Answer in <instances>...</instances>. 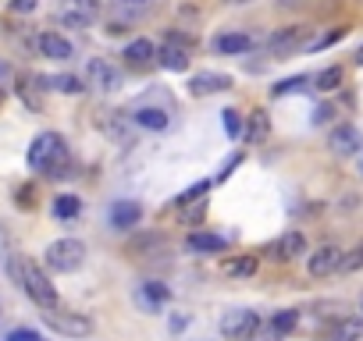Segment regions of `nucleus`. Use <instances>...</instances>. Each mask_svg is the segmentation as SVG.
<instances>
[{"mask_svg": "<svg viewBox=\"0 0 363 341\" xmlns=\"http://www.w3.org/2000/svg\"><path fill=\"white\" fill-rule=\"evenodd\" d=\"M8 270H11V277L25 288V295L33 299L40 309H57V288L50 285V277H47L36 263L18 260V253H11V256H8Z\"/></svg>", "mask_w": 363, "mask_h": 341, "instance_id": "f257e3e1", "label": "nucleus"}, {"mask_svg": "<svg viewBox=\"0 0 363 341\" xmlns=\"http://www.w3.org/2000/svg\"><path fill=\"white\" fill-rule=\"evenodd\" d=\"M25 160L33 171H43V174H68V142L57 132H40L29 142Z\"/></svg>", "mask_w": 363, "mask_h": 341, "instance_id": "f03ea898", "label": "nucleus"}, {"mask_svg": "<svg viewBox=\"0 0 363 341\" xmlns=\"http://www.w3.org/2000/svg\"><path fill=\"white\" fill-rule=\"evenodd\" d=\"M43 260H47V267L54 274H72V270H79L86 263V245L79 238H57V242L47 245Z\"/></svg>", "mask_w": 363, "mask_h": 341, "instance_id": "7ed1b4c3", "label": "nucleus"}, {"mask_svg": "<svg viewBox=\"0 0 363 341\" xmlns=\"http://www.w3.org/2000/svg\"><path fill=\"white\" fill-rule=\"evenodd\" d=\"M257 331H260V317L253 309H232V313L221 317V334L228 341H250L257 338Z\"/></svg>", "mask_w": 363, "mask_h": 341, "instance_id": "20e7f679", "label": "nucleus"}, {"mask_svg": "<svg viewBox=\"0 0 363 341\" xmlns=\"http://www.w3.org/2000/svg\"><path fill=\"white\" fill-rule=\"evenodd\" d=\"M43 320L47 327H54L57 334H68V338H86L89 331H93V324H89L82 313H68V309H43Z\"/></svg>", "mask_w": 363, "mask_h": 341, "instance_id": "39448f33", "label": "nucleus"}, {"mask_svg": "<svg viewBox=\"0 0 363 341\" xmlns=\"http://www.w3.org/2000/svg\"><path fill=\"white\" fill-rule=\"evenodd\" d=\"M60 22L72 28H86L89 22H97L100 15V0H60Z\"/></svg>", "mask_w": 363, "mask_h": 341, "instance_id": "423d86ee", "label": "nucleus"}, {"mask_svg": "<svg viewBox=\"0 0 363 341\" xmlns=\"http://www.w3.org/2000/svg\"><path fill=\"white\" fill-rule=\"evenodd\" d=\"M342 249L339 245H321V249H314V256L307 260V270H310V277H328V274H335V270H342Z\"/></svg>", "mask_w": 363, "mask_h": 341, "instance_id": "0eeeda50", "label": "nucleus"}, {"mask_svg": "<svg viewBox=\"0 0 363 341\" xmlns=\"http://www.w3.org/2000/svg\"><path fill=\"white\" fill-rule=\"evenodd\" d=\"M86 78H89V85H97L100 92H114L121 85V75L114 72V65H107L104 57L89 60V65H86Z\"/></svg>", "mask_w": 363, "mask_h": 341, "instance_id": "6e6552de", "label": "nucleus"}, {"mask_svg": "<svg viewBox=\"0 0 363 341\" xmlns=\"http://www.w3.org/2000/svg\"><path fill=\"white\" fill-rule=\"evenodd\" d=\"M139 221H143V206H139L136 199H118V203L111 206V228L129 231V228H136Z\"/></svg>", "mask_w": 363, "mask_h": 341, "instance_id": "1a4fd4ad", "label": "nucleus"}, {"mask_svg": "<svg viewBox=\"0 0 363 341\" xmlns=\"http://www.w3.org/2000/svg\"><path fill=\"white\" fill-rule=\"evenodd\" d=\"M225 89H232V78L221 75V72H200V75H193V82H189V92H193V97H210V92H225Z\"/></svg>", "mask_w": 363, "mask_h": 341, "instance_id": "9d476101", "label": "nucleus"}, {"mask_svg": "<svg viewBox=\"0 0 363 341\" xmlns=\"http://www.w3.org/2000/svg\"><path fill=\"white\" fill-rule=\"evenodd\" d=\"M40 53L43 57H50V60H72L75 57V47L60 36V33H40Z\"/></svg>", "mask_w": 363, "mask_h": 341, "instance_id": "9b49d317", "label": "nucleus"}, {"mask_svg": "<svg viewBox=\"0 0 363 341\" xmlns=\"http://www.w3.org/2000/svg\"><path fill=\"white\" fill-rule=\"evenodd\" d=\"M302 253H307V238H302L299 231H285L275 245H271V256L275 260H296Z\"/></svg>", "mask_w": 363, "mask_h": 341, "instance_id": "f8f14e48", "label": "nucleus"}, {"mask_svg": "<svg viewBox=\"0 0 363 341\" xmlns=\"http://www.w3.org/2000/svg\"><path fill=\"white\" fill-rule=\"evenodd\" d=\"M186 249L189 253H225L228 249V238H221L214 231H193L186 238Z\"/></svg>", "mask_w": 363, "mask_h": 341, "instance_id": "ddd939ff", "label": "nucleus"}, {"mask_svg": "<svg viewBox=\"0 0 363 341\" xmlns=\"http://www.w3.org/2000/svg\"><path fill=\"white\" fill-rule=\"evenodd\" d=\"M302 36H307V28L302 25H292V28H282V33H275L271 36V53H292V50H299L302 47Z\"/></svg>", "mask_w": 363, "mask_h": 341, "instance_id": "4468645a", "label": "nucleus"}, {"mask_svg": "<svg viewBox=\"0 0 363 341\" xmlns=\"http://www.w3.org/2000/svg\"><path fill=\"white\" fill-rule=\"evenodd\" d=\"M242 139H246V142H253V146H264V142L271 139V117H267V110H253V114H250Z\"/></svg>", "mask_w": 363, "mask_h": 341, "instance_id": "2eb2a0df", "label": "nucleus"}, {"mask_svg": "<svg viewBox=\"0 0 363 341\" xmlns=\"http://www.w3.org/2000/svg\"><path fill=\"white\" fill-rule=\"evenodd\" d=\"M214 50L225 53V57L246 53V50H253V36H246V33H221V36L214 40Z\"/></svg>", "mask_w": 363, "mask_h": 341, "instance_id": "dca6fc26", "label": "nucleus"}, {"mask_svg": "<svg viewBox=\"0 0 363 341\" xmlns=\"http://www.w3.org/2000/svg\"><path fill=\"white\" fill-rule=\"evenodd\" d=\"M157 65H161L164 72H186V68H189V53L182 50V47H175V43H164V47L157 50Z\"/></svg>", "mask_w": 363, "mask_h": 341, "instance_id": "f3484780", "label": "nucleus"}, {"mask_svg": "<svg viewBox=\"0 0 363 341\" xmlns=\"http://www.w3.org/2000/svg\"><path fill=\"white\" fill-rule=\"evenodd\" d=\"M121 57H125L132 68H139V65H150V60L157 57V47L143 36V40H132V43L125 47V53H121Z\"/></svg>", "mask_w": 363, "mask_h": 341, "instance_id": "a211bd4d", "label": "nucleus"}, {"mask_svg": "<svg viewBox=\"0 0 363 341\" xmlns=\"http://www.w3.org/2000/svg\"><path fill=\"white\" fill-rule=\"evenodd\" d=\"M331 149H335V153H342V157L356 153V149H360V132H356L353 125H342V128H335V132H331Z\"/></svg>", "mask_w": 363, "mask_h": 341, "instance_id": "6ab92c4d", "label": "nucleus"}, {"mask_svg": "<svg viewBox=\"0 0 363 341\" xmlns=\"http://www.w3.org/2000/svg\"><path fill=\"white\" fill-rule=\"evenodd\" d=\"M168 121H171V117H168L161 107H139V110H136V125H139V128H150V132H164Z\"/></svg>", "mask_w": 363, "mask_h": 341, "instance_id": "aec40b11", "label": "nucleus"}, {"mask_svg": "<svg viewBox=\"0 0 363 341\" xmlns=\"http://www.w3.org/2000/svg\"><path fill=\"white\" fill-rule=\"evenodd\" d=\"M79 210H82V203L72 192H65V196L54 199V217H60V221H72V217H79Z\"/></svg>", "mask_w": 363, "mask_h": 341, "instance_id": "412c9836", "label": "nucleus"}, {"mask_svg": "<svg viewBox=\"0 0 363 341\" xmlns=\"http://www.w3.org/2000/svg\"><path fill=\"white\" fill-rule=\"evenodd\" d=\"M360 338H363V320H356V317H346L335 327V334H331V341H360Z\"/></svg>", "mask_w": 363, "mask_h": 341, "instance_id": "4be33fe9", "label": "nucleus"}, {"mask_svg": "<svg viewBox=\"0 0 363 341\" xmlns=\"http://www.w3.org/2000/svg\"><path fill=\"white\" fill-rule=\"evenodd\" d=\"M342 78H346L342 68H324V72L314 78V89H321V92H335V89L342 85Z\"/></svg>", "mask_w": 363, "mask_h": 341, "instance_id": "5701e85b", "label": "nucleus"}, {"mask_svg": "<svg viewBox=\"0 0 363 341\" xmlns=\"http://www.w3.org/2000/svg\"><path fill=\"white\" fill-rule=\"evenodd\" d=\"M257 267H260V256H239L235 263H228V277H253L257 274Z\"/></svg>", "mask_w": 363, "mask_h": 341, "instance_id": "b1692460", "label": "nucleus"}, {"mask_svg": "<svg viewBox=\"0 0 363 341\" xmlns=\"http://www.w3.org/2000/svg\"><path fill=\"white\" fill-rule=\"evenodd\" d=\"M50 89L68 92V97H79V92H86V82L75 78V75H57V78H50Z\"/></svg>", "mask_w": 363, "mask_h": 341, "instance_id": "393cba45", "label": "nucleus"}, {"mask_svg": "<svg viewBox=\"0 0 363 341\" xmlns=\"http://www.w3.org/2000/svg\"><path fill=\"white\" fill-rule=\"evenodd\" d=\"M143 295H146V302H150V306L157 309V306H164V302L171 299V288H168V285H161V281H146V285H143Z\"/></svg>", "mask_w": 363, "mask_h": 341, "instance_id": "a878e982", "label": "nucleus"}, {"mask_svg": "<svg viewBox=\"0 0 363 341\" xmlns=\"http://www.w3.org/2000/svg\"><path fill=\"white\" fill-rule=\"evenodd\" d=\"M296 324H299V313H296V309H282V313H275V320H271L275 334H292Z\"/></svg>", "mask_w": 363, "mask_h": 341, "instance_id": "bb28decb", "label": "nucleus"}, {"mask_svg": "<svg viewBox=\"0 0 363 341\" xmlns=\"http://www.w3.org/2000/svg\"><path fill=\"white\" fill-rule=\"evenodd\" d=\"M207 189H210V181H196V185H189V189L182 192L178 199H175V206H189V203H200V199L207 196Z\"/></svg>", "mask_w": 363, "mask_h": 341, "instance_id": "cd10ccee", "label": "nucleus"}, {"mask_svg": "<svg viewBox=\"0 0 363 341\" xmlns=\"http://www.w3.org/2000/svg\"><path fill=\"white\" fill-rule=\"evenodd\" d=\"M203 213H207V199H200V203H189L186 210L178 213V221H182V224H200V221H203Z\"/></svg>", "mask_w": 363, "mask_h": 341, "instance_id": "c85d7f7f", "label": "nucleus"}, {"mask_svg": "<svg viewBox=\"0 0 363 341\" xmlns=\"http://www.w3.org/2000/svg\"><path fill=\"white\" fill-rule=\"evenodd\" d=\"M221 125H225L228 135H242V114L239 110H225L221 114Z\"/></svg>", "mask_w": 363, "mask_h": 341, "instance_id": "c756f323", "label": "nucleus"}, {"mask_svg": "<svg viewBox=\"0 0 363 341\" xmlns=\"http://www.w3.org/2000/svg\"><path fill=\"white\" fill-rule=\"evenodd\" d=\"M342 270H346V274L363 270V245H356L353 253H346V256H342Z\"/></svg>", "mask_w": 363, "mask_h": 341, "instance_id": "7c9ffc66", "label": "nucleus"}, {"mask_svg": "<svg viewBox=\"0 0 363 341\" xmlns=\"http://www.w3.org/2000/svg\"><path fill=\"white\" fill-rule=\"evenodd\" d=\"M8 341H47L40 331H33V327H15L11 334H8Z\"/></svg>", "mask_w": 363, "mask_h": 341, "instance_id": "2f4dec72", "label": "nucleus"}, {"mask_svg": "<svg viewBox=\"0 0 363 341\" xmlns=\"http://www.w3.org/2000/svg\"><path fill=\"white\" fill-rule=\"evenodd\" d=\"M342 36H346V28H335V33H328V36H321V40L307 43V50H324V47H331V43H339Z\"/></svg>", "mask_w": 363, "mask_h": 341, "instance_id": "473e14b6", "label": "nucleus"}, {"mask_svg": "<svg viewBox=\"0 0 363 341\" xmlns=\"http://www.w3.org/2000/svg\"><path fill=\"white\" fill-rule=\"evenodd\" d=\"M18 97H22L29 107H33V110H40V97H36L33 89H29V82H18Z\"/></svg>", "mask_w": 363, "mask_h": 341, "instance_id": "72a5a7b5", "label": "nucleus"}, {"mask_svg": "<svg viewBox=\"0 0 363 341\" xmlns=\"http://www.w3.org/2000/svg\"><path fill=\"white\" fill-rule=\"evenodd\" d=\"M307 85V78H289V82H278L275 85V97H285V92H296V89H302Z\"/></svg>", "mask_w": 363, "mask_h": 341, "instance_id": "f704fd0d", "label": "nucleus"}, {"mask_svg": "<svg viewBox=\"0 0 363 341\" xmlns=\"http://www.w3.org/2000/svg\"><path fill=\"white\" fill-rule=\"evenodd\" d=\"M11 82H15V68L0 57V92H4V85H11Z\"/></svg>", "mask_w": 363, "mask_h": 341, "instance_id": "c9c22d12", "label": "nucleus"}, {"mask_svg": "<svg viewBox=\"0 0 363 341\" xmlns=\"http://www.w3.org/2000/svg\"><path fill=\"white\" fill-rule=\"evenodd\" d=\"M118 8H125V11H146V8H154V0H118Z\"/></svg>", "mask_w": 363, "mask_h": 341, "instance_id": "e433bc0d", "label": "nucleus"}, {"mask_svg": "<svg viewBox=\"0 0 363 341\" xmlns=\"http://www.w3.org/2000/svg\"><path fill=\"white\" fill-rule=\"evenodd\" d=\"M331 114H335V107H328V103L317 107V110H314V125H324V121H331Z\"/></svg>", "mask_w": 363, "mask_h": 341, "instance_id": "4c0bfd02", "label": "nucleus"}, {"mask_svg": "<svg viewBox=\"0 0 363 341\" xmlns=\"http://www.w3.org/2000/svg\"><path fill=\"white\" fill-rule=\"evenodd\" d=\"M36 4H40V0H11V8L22 11V15H25V11H36Z\"/></svg>", "mask_w": 363, "mask_h": 341, "instance_id": "58836bf2", "label": "nucleus"}, {"mask_svg": "<svg viewBox=\"0 0 363 341\" xmlns=\"http://www.w3.org/2000/svg\"><path fill=\"white\" fill-rule=\"evenodd\" d=\"M36 199H33V189H22L18 192V206H33Z\"/></svg>", "mask_w": 363, "mask_h": 341, "instance_id": "ea45409f", "label": "nucleus"}, {"mask_svg": "<svg viewBox=\"0 0 363 341\" xmlns=\"http://www.w3.org/2000/svg\"><path fill=\"white\" fill-rule=\"evenodd\" d=\"M186 324H189L186 317H175V320H171V331H182V327H186Z\"/></svg>", "mask_w": 363, "mask_h": 341, "instance_id": "a19ab883", "label": "nucleus"}, {"mask_svg": "<svg viewBox=\"0 0 363 341\" xmlns=\"http://www.w3.org/2000/svg\"><path fill=\"white\" fill-rule=\"evenodd\" d=\"M356 65H363V47H360V53H356Z\"/></svg>", "mask_w": 363, "mask_h": 341, "instance_id": "79ce46f5", "label": "nucleus"}, {"mask_svg": "<svg viewBox=\"0 0 363 341\" xmlns=\"http://www.w3.org/2000/svg\"><path fill=\"white\" fill-rule=\"evenodd\" d=\"M225 4H246V0H225Z\"/></svg>", "mask_w": 363, "mask_h": 341, "instance_id": "37998d69", "label": "nucleus"}, {"mask_svg": "<svg viewBox=\"0 0 363 341\" xmlns=\"http://www.w3.org/2000/svg\"><path fill=\"white\" fill-rule=\"evenodd\" d=\"M0 100H4V92H0Z\"/></svg>", "mask_w": 363, "mask_h": 341, "instance_id": "c03bdc74", "label": "nucleus"}]
</instances>
